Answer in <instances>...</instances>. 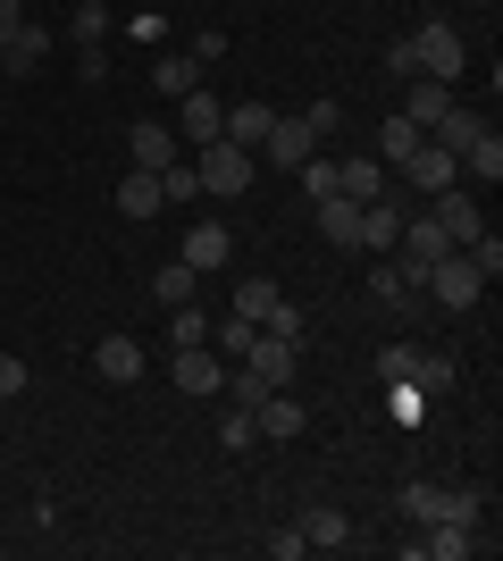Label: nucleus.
I'll return each mask as SVG.
<instances>
[{
	"label": "nucleus",
	"mask_w": 503,
	"mask_h": 561,
	"mask_svg": "<svg viewBox=\"0 0 503 561\" xmlns=\"http://www.w3.org/2000/svg\"><path fill=\"white\" fill-rule=\"evenodd\" d=\"M470 260H479L487 277H503V234H495V227H487V234H479V243H470Z\"/></svg>",
	"instance_id": "41"
},
{
	"label": "nucleus",
	"mask_w": 503,
	"mask_h": 561,
	"mask_svg": "<svg viewBox=\"0 0 503 561\" xmlns=\"http://www.w3.org/2000/svg\"><path fill=\"white\" fill-rule=\"evenodd\" d=\"M428 210L445 218V234H454V252H470L487 234V218H479V193H461V185H445V193H428Z\"/></svg>",
	"instance_id": "10"
},
{
	"label": "nucleus",
	"mask_w": 503,
	"mask_h": 561,
	"mask_svg": "<svg viewBox=\"0 0 503 561\" xmlns=\"http://www.w3.org/2000/svg\"><path fill=\"white\" fill-rule=\"evenodd\" d=\"M445 110H454V84H436V76H403V117L420 126V135H428Z\"/></svg>",
	"instance_id": "17"
},
{
	"label": "nucleus",
	"mask_w": 503,
	"mask_h": 561,
	"mask_svg": "<svg viewBox=\"0 0 503 561\" xmlns=\"http://www.w3.org/2000/svg\"><path fill=\"white\" fill-rule=\"evenodd\" d=\"M252 427H261L268 445H294V436L311 427V411H302V402H294L286 386H277V394H261V402H252Z\"/></svg>",
	"instance_id": "12"
},
{
	"label": "nucleus",
	"mask_w": 503,
	"mask_h": 561,
	"mask_svg": "<svg viewBox=\"0 0 503 561\" xmlns=\"http://www.w3.org/2000/svg\"><path fill=\"white\" fill-rule=\"evenodd\" d=\"M386 420H395V427H420V420H428V394H420L411 377H386Z\"/></svg>",
	"instance_id": "30"
},
{
	"label": "nucleus",
	"mask_w": 503,
	"mask_h": 561,
	"mask_svg": "<svg viewBox=\"0 0 503 561\" xmlns=\"http://www.w3.org/2000/svg\"><path fill=\"white\" fill-rule=\"evenodd\" d=\"M227 352H210V344H185L176 352V394H202V402H218V386H227Z\"/></svg>",
	"instance_id": "7"
},
{
	"label": "nucleus",
	"mask_w": 503,
	"mask_h": 561,
	"mask_svg": "<svg viewBox=\"0 0 503 561\" xmlns=\"http://www.w3.org/2000/svg\"><path fill=\"white\" fill-rule=\"evenodd\" d=\"M403 43H411V68L436 76V84H454L461 59H470V50H461V25H445V18H428L420 34H403Z\"/></svg>",
	"instance_id": "3"
},
{
	"label": "nucleus",
	"mask_w": 503,
	"mask_h": 561,
	"mask_svg": "<svg viewBox=\"0 0 503 561\" xmlns=\"http://www.w3.org/2000/svg\"><path fill=\"white\" fill-rule=\"evenodd\" d=\"M68 34L76 43H110V9L101 0H68Z\"/></svg>",
	"instance_id": "34"
},
{
	"label": "nucleus",
	"mask_w": 503,
	"mask_h": 561,
	"mask_svg": "<svg viewBox=\"0 0 503 561\" xmlns=\"http://www.w3.org/2000/svg\"><path fill=\"white\" fill-rule=\"evenodd\" d=\"M420 294H428L436 310H470L487 294V268L470 252H445V260H428V268H420Z\"/></svg>",
	"instance_id": "1"
},
{
	"label": "nucleus",
	"mask_w": 503,
	"mask_h": 561,
	"mask_svg": "<svg viewBox=\"0 0 503 561\" xmlns=\"http://www.w3.org/2000/svg\"><path fill=\"white\" fill-rule=\"evenodd\" d=\"M294 185L311 193V202H328V193H335V160H328V151H311V160L294 168Z\"/></svg>",
	"instance_id": "36"
},
{
	"label": "nucleus",
	"mask_w": 503,
	"mask_h": 561,
	"mask_svg": "<svg viewBox=\"0 0 503 561\" xmlns=\"http://www.w3.org/2000/svg\"><path fill=\"white\" fill-rule=\"evenodd\" d=\"M479 135H487V117L470 110V101H454V110H445V117L428 126V142H436V151H454V160H461V151H470Z\"/></svg>",
	"instance_id": "22"
},
{
	"label": "nucleus",
	"mask_w": 503,
	"mask_h": 561,
	"mask_svg": "<svg viewBox=\"0 0 503 561\" xmlns=\"http://www.w3.org/2000/svg\"><path fill=\"white\" fill-rule=\"evenodd\" d=\"M243 369L261 377V386H294V369H302V335H252V352H243Z\"/></svg>",
	"instance_id": "6"
},
{
	"label": "nucleus",
	"mask_w": 503,
	"mask_h": 561,
	"mask_svg": "<svg viewBox=\"0 0 503 561\" xmlns=\"http://www.w3.org/2000/svg\"><path fill=\"white\" fill-rule=\"evenodd\" d=\"M0 68H9V76H43V68H50V25H43V18H25L18 34L0 43Z\"/></svg>",
	"instance_id": "13"
},
{
	"label": "nucleus",
	"mask_w": 503,
	"mask_h": 561,
	"mask_svg": "<svg viewBox=\"0 0 503 561\" xmlns=\"http://www.w3.org/2000/svg\"><path fill=\"white\" fill-rule=\"evenodd\" d=\"M160 193H168V202H202V176H193V160L160 168Z\"/></svg>",
	"instance_id": "38"
},
{
	"label": "nucleus",
	"mask_w": 503,
	"mask_h": 561,
	"mask_svg": "<svg viewBox=\"0 0 503 561\" xmlns=\"http://www.w3.org/2000/svg\"><path fill=\"white\" fill-rule=\"evenodd\" d=\"M395 176H403L411 193H445V185H461V160H454V151H436V142L420 135V151H411V160L395 168Z\"/></svg>",
	"instance_id": "9"
},
{
	"label": "nucleus",
	"mask_w": 503,
	"mask_h": 561,
	"mask_svg": "<svg viewBox=\"0 0 503 561\" xmlns=\"http://www.w3.org/2000/svg\"><path fill=\"white\" fill-rule=\"evenodd\" d=\"M403 512L420 519V528H428V519H479V486H428V478H411Z\"/></svg>",
	"instance_id": "5"
},
{
	"label": "nucleus",
	"mask_w": 503,
	"mask_h": 561,
	"mask_svg": "<svg viewBox=\"0 0 503 561\" xmlns=\"http://www.w3.org/2000/svg\"><path fill=\"white\" fill-rule=\"evenodd\" d=\"M277 302H286V285H268V277H243L236 285V319H252V328H268Z\"/></svg>",
	"instance_id": "29"
},
{
	"label": "nucleus",
	"mask_w": 503,
	"mask_h": 561,
	"mask_svg": "<svg viewBox=\"0 0 503 561\" xmlns=\"http://www.w3.org/2000/svg\"><path fill=\"white\" fill-rule=\"evenodd\" d=\"M311 210H319V234H328L335 252H361V202L328 193V202H311Z\"/></svg>",
	"instance_id": "23"
},
{
	"label": "nucleus",
	"mask_w": 503,
	"mask_h": 561,
	"mask_svg": "<svg viewBox=\"0 0 503 561\" xmlns=\"http://www.w3.org/2000/svg\"><path fill=\"white\" fill-rule=\"evenodd\" d=\"M193 84H202V59H193V50H160V59H151V93H193Z\"/></svg>",
	"instance_id": "25"
},
{
	"label": "nucleus",
	"mask_w": 503,
	"mask_h": 561,
	"mask_svg": "<svg viewBox=\"0 0 503 561\" xmlns=\"http://www.w3.org/2000/svg\"><path fill=\"white\" fill-rule=\"evenodd\" d=\"M268 126H277V110H268V101H236V110L218 117V135H227V142H243V151H261V142H268Z\"/></svg>",
	"instance_id": "21"
},
{
	"label": "nucleus",
	"mask_w": 503,
	"mask_h": 561,
	"mask_svg": "<svg viewBox=\"0 0 503 561\" xmlns=\"http://www.w3.org/2000/svg\"><path fill=\"white\" fill-rule=\"evenodd\" d=\"M252 335H261V328L227 310V319H218V328H210V352H227V360H243V352H252Z\"/></svg>",
	"instance_id": "35"
},
{
	"label": "nucleus",
	"mask_w": 503,
	"mask_h": 561,
	"mask_svg": "<svg viewBox=\"0 0 503 561\" xmlns=\"http://www.w3.org/2000/svg\"><path fill=\"white\" fill-rule=\"evenodd\" d=\"M168 210V193L151 168H126V185H118V218H160Z\"/></svg>",
	"instance_id": "24"
},
{
	"label": "nucleus",
	"mask_w": 503,
	"mask_h": 561,
	"mask_svg": "<svg viewBox=\"0 0 503 561\" xmlns=\"http://www.w3.org/2000/svg\"><path fill=\"white\" fill-rule=\"evenodd\" d=\"M218 93L210 84H193V93H176V135H193V142H218Z\"/></svg>",
	"instance_id": "19"
},
{
	"label": "nucleus",
	"mask_w": 503,
	"mask_h": 561,
	"mask_svg": "<svg viewBox=\"0 0 503 561\" xmlns=\"http://www.w3.org/2000/svg\"><path fill=\"white\" fill-rule=\"evenodd\" d=\"M369 294H378L386 310H411V302H420V277H411L403 260H386V268H369Z\"/></svg>",
	"instance_id": "28"
},
{
	"label": "nucleus",
	"mask_w": 503,
	"mask_h": 561,
	"mask_svg": "<svg viewBox=\"0 0 503 561\" xmlns=\"http://www.w3.org/2000/svg\"><path fill=\"white\" fill-rule=\"evenodd\" d=\"M378 377H411V344H386L378 352Z\"/></svg>",
	"instance_id": "44"
},
{
	"label": "nucleus",
	"mask_w": 503,
	"mask_h": 561,
	"mask_svg": "<svg viewBox=\"0 0 503 561\" xmlns=\"http://www.w3.org/2000/svg\"><path fill=\"white\" fill-rule=\"evenodd\" d=\"M395 234H403V202H386V193H378V202H361V252H395Z\"/></svg>",
	"instance_id": "20"
},
{
	"label": "nucleus",
	"mask_w": 503,
	"mask_h": 561,
	"mask_svg": "<svg viewBox=\"0 0 503 561\" xmlns=\"http://www.w3.org/2000/svg\"><path fill=\"white\" fill-rule=\"evenodd\" d=\"M302 126H311V142L344 135V101H311V110H302Z\"/></svg>",
	"instance_id": "39"
},
{
	"label": "nucleus",
	"mask_w": 503,
	"mask_h": 561,
	"mask_svg": "<svg viewBox=\"0 0 503 561\" xmlns=\"http://www.w3.org/2000/svg\"><path fill=\"white\" fill-rule=\"evenodd\" d=\"M126 160H135V168H151V176H160V168H176V160H185V151H176V126L144 117V126L126 135Z\"/></svg>",
	"instance_id": "14"
},
{
	"label": "nucleus",
	"mask_w": 503,
	"mask_h": 561,
	"mask_svg": "<svg viewBox=\"0 0 503 561\" xmlns=\"http://www.w3.org/2000/svg\"><path fill=\"white\" fill-rule=\"evenodd\" d=\"M176 260L210 277V268H227V260H236V234L218 227V218H193V227H185V243H176Z\"/></svg>",
	"instance_id": "8"
},
{
	"label": "nucleus",
	"mask_w": 503,
	"mask_h": 561,
	"mask_svg": "<svg viewBox=\"0 0 503 561\" xmlns=\"http://www.w3.org/2000/svg\"><path fill=\"white\" fill-rule=\"evenodd\" d=\"M411 386H420V394H445V386H454V352H411Z\"/></svg>",
	"instance_id": "33"
},
{
	"label": "nucleus",
	"mask_w": 503,
	"mask_h": 561,
	"mask_svg": "<svg viewBox=\"0 0 503 561\" xmlns=\"http://www.w3.org/2000/svg\"><path fill=\"white\" fill-rule=\"evenodd\" d=\"M461 176H470V185H503V142L479 135L470 151H461Z\"/></svg>",
	"instance_id": "31"
},
{
	"label": "nucleus",
	"mask_w": 503,
	"mask_h": 561,
	"mask_svg": "<svg viewBox=\"0 0 503 561\" xmlns=\"http://www.w3.org/2000/svg\"><path fill=\"white\" fill-rule=\"evenodd\" d=\"M395 252H403V268L420 277L428 260H445V252H454V234H445V218H436L428 202H420V210H403V234H395Z\"/></svg>",
	"instance_id": "4"
},
{
	"label": "nucleus",
	"mask_w": 503,
	"mask_h": 561,
	"mask_svg": "<svg viewBox=\"0 0 503 561\" xmlns=\"http://www.w3.org/2000/svg\"><path fill=\"white\" fill-rule=\"evenodd\" d=\"M294 528H302V545H311V553H344V545H353V519L335 512V503H311Z\"/></svg>",
	"instance_id": "18"
},
{
	"label": "nucleus",
	"mask_w": 503,
	"mask_h": 561,
	"mask_svg": "<svg viewBox=\"0 0 503 561\" xmlns=\"http://www.w3.org/2000/svg\"><path fill=\"white\" fill-rule=\"evenodd\" d=\"M252 151H243V142H202V151H193V176H202V193H218V202H236V193H252Z\"/></svg>",
	"instance_id": "2"
},
{
	"label": "nucleus",
	"mask_w": 503,
	"mask_h": 561,
	"mask_svg": "<svg viewBox=\"0 0 503 561\" xmlns=\"http://www.w3.org/2000/svg\"><path fill=\"white\" fill-rule=\"evenodd\" d=\"M93 377L101 386H135V377H144V335H101L93 344Z\"/></svg>",
	"instance_id": "11"
},
{
	"label": "nucleus",
	"mask_w": 503,
	"mask_h": 561,
	"mask_svg": "<svg viewBox=\"0 0 503 561\" xmlns=\"http://www.w3.org/2000/svg\"><path fill=\"white\" fill-rule=\"evenodd\" d=\"M470 9H487V0H470Z\"/></svg>",
	"instance_id": "46"
},
{
	"label": "nucleus",
	"mask_w": 503,
	"mask_h": 561,
	"mask_svg": "<svg viewBox=\"0 0 503 561\" xmlns=\"http://www.w3.org/2000/svg\"><path fill=\"white\" fill-rule=\"evenodd\" d=\"M185 50H193V59H202V68H210V59H227V34H218V25H210V34H193Z\"/></svg>",
	"instance_id": "43"
},
{
	"label": "nucleus",
	"mask_w": 503,
	"mask_h": 561,
	"mask_svg": "<svg viewBox=\"0 0 503 561\" xmlns=\"http://www.w3.org/2000/svg\"><path fill=\"white\" fill-rule=\"evenodd\" d=\"M18 25H25V0H0V43H9Z\"/></svg>",
	"instance_id": "45"
},
{
	"label": "nucleus",
	"mask_w": 503,
	"mask_h": 561,
	"mask_svg": "<svg viewBox=\"0 0 503 561\" xmlns=\"http://www.w3.org/2000/svg\"><path fill=\"white\" fill-rule=\"evenodd\" d=\"M311 151H319V142H311V126H302V117H277V126H268V142L252 151V160H268V168H302Z\"/></svg>",
	"instance_id": "16"
},
{
	"label": "nucleus",
	"mask_w": 503,
	"mask_h": 561,
	"mask_svg": "<svg viewBox=\"0 0 503 561\" xmlns=\"http://www.w3.org/2000/svg\"><path fill=\"white\" fill-rule=\"evenodd\" d=\"M294 553H311V545H302V528H294V519H286V528L268 537V561H294Z\"/></svg>",
	"instance_id": "42"
},
{
	"label": "nucleus",
	"mask_w": 503,
	"mask_h": 561,
	"mask_svg": "<svg viewBox=\"0 0 503 561\" xmlns=\"http://www.w3.org/2000/svg\"><path fill=\"white\" fill-rule=\"evenodd\" d=\"M168 344H176V352H185V344H210V310H202V302H176V310H168Z\"/></svg>",
	"instance_id": "32"
},
{
	"label": "nucleus",
	"mask_w": 503,
	"mask_h": 561,
	"mask_svg": "<svg viewBox=\"0 0 503 561\" xmlns=\"http://www.w3.org/2000/svg\"><path fill=\"white\" fill-rule=\"evenodd\" d=\"M369 151H378V160H386V176H395V168H403L411 151H420V126H411V117L395 110V117H386V126H378V142H369Z\"/></svg>",
	"instance_id": "27"
},
{
	"label": "nucleus",
	"mask_w": 503,
	"mask_h": 561,
	"mask_svg": "<svg viewBox=\"0 0 503 561\" xmlns=\"http://www.w3.org/2000/svg\"><path fill=\"white\" fill-rule=\"evenodd\" d=\"M193 294H202V268H185V260H168V268H151V302H160V310L193 302Z\"/></svg>",
	"instance_id": "26"
},
{
	"label": "nucleus",
	"mask_w": 503,
	"mask_h": 561,
	"mask_svg": "<svg viewBox=\"0 0 503 561\" xmlns=\"http://www.w3.org/2000/svg\"><path fill=\"white\" fill-rule=\"evenodd\" d=\"M218 445H227V453L261 445V427H252V411H227V402H218Z\"/></svg>",
	"instance_id": "37"
},
{
	"label": "nucleus",
	"mask_w": 503,
	"mask_h": 561,
	"mask_svg": "<svg viewBox=\"0 0 503 561\" xmlns=\"http://www.w3.org/2000/svg\"><path fill=\"white\" fill-rule=\"evenodd\" d=\"M25 386H34V369H25L18 352H0V402H18V394H25Z\"/></svg>",
	"instance_id": "40"
},
{
	"label": "nucleus",
	"mask_w": 503,
	"mask_h": 561,
	"mask_svg": "<svg viewBox=\"0 0 503 561\" xmlns=\"http://www.w3.org/2000/svg\"><path fill=\"white\" fill-rule=\"evenodd\" d=\"M335 193H344V202H378L386 193V160L378 151H344V160H335Z\"/></svg>",
	"instance_id": "15"
}]
</instances>
